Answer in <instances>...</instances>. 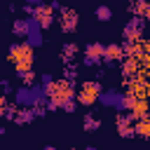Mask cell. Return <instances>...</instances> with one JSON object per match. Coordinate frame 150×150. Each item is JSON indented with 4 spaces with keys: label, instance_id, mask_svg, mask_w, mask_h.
I'll return each mask as SVG.
<instances>
[{
    "label": "cell",
    "instance_id": "12",
    "mask_svg": "<svg viewBox=\"0 0 150 150\" xmlns=\"http://www.w3.org/2000/svg\"><path fill=\"white\" fill-rule=\"evenodd\" d=\"M129 12H131V14H136L134 19H141V21H145V19L150 16V5L141 0V2H134V5H129Z\"/></svg>",
    "mask_w": 150,
    "mask_h": 150
},
{
    "label": "cell",
    "instance_id": "4",
    "mask_svg": "<svg viewBox=\"0 0 150 150\" xmlns=\"http://www.w3.org/2000/svg\"><path fill=\"white\" fill-rule=\"evenodd\" d=\"M30 21L38 26V28H49L52 21H54V12L49 5H33V16Z\"/></svg>",
    "mask_w": 150,
    "mask_h": 150
},
{
    "label": "cell",
    "instance_id": "11",
    "mask_svg": "<svg viewBox=\"0 0 150 150\" xmlns=\"http://www.w3.org/2000/svg\"><path fill=\"white\" fill-rule=\"evenodd\" d=\"M103 59L105 61H122L124 59V52H122V45H108V47H103Z\"/></svg>",
    "mask_w": 150,
    "mask_h": 150
},
{
    "label": "cell",
    "instance_id": "6",
    "mask_svg": "<svg viewBox=\"0 0 150 150\" xmlns=\"http://www.w3.org/2000/svg\"><path fill=\"white\" fill-rule=\"evenodd\" d=\"M143 28H145V21L141 19H131L127 26H124V40L127 42H136L143 38Z\"/></svg>",
    "mask_w": 150,
    "mask_h": 150
},
{
    "label": "cell",
    "instance_id": "19",
    "mask_svg": "<svg viewBox=\"0 0 150 150\" xmlns=\"http://www.w3.org/2000/svg\"><path fill=\"white\" fill-rule=\"evenodd\" d=\"M98 101H103L105 105L117 103V94H115V91H105V94H101V96H98Z\"/></svg>",
    "mask_w": 150,
    "mask_h": 150
},
{
    "label": "cell",
    "instance_id": "10",
    "mask_svg": "<svg viewBox=\"0 0 150 150\" xmlns=\"http://www.w3.org/2000/svg\"><path fill=\"white\" fill-rule=\"evenodd\" d=\"M127 115L131 117V122L145 120V117H148V101H136V103L129 108V112H127Z\"/></svg>",
    "mask_w": 150,
    "mask_h": 150
},
{
    "label": "cell",
    "instance_id": "5",
    "mask_svg": "<svg viewBox=\"0 0 150 150\" xmlns=\"http://www.w3.org/2000/svg\"><path fill=\"white\" fill-rule=\"evenodd\" d=\"M61 12V19H59V26H61V30L63 33H73L75 28H77V12L75 9H66V7H61L59 9Z\"/></svg>",
    "mask_w": 150,
    "mask_h": 150
},
{
    "label": "cell",
    "instance_id": "20",
    "mask_svg": "<svg viewBox=\"0 0 150 150\" xmlns=\"http://www.w3.org/2000/svg\"><path fill=\"white\" fill-rule=\"evenodd\" d=\"M73 77H77V66H68V68H66V80L70 82Z\"/></svg>",
    "mask_w": 150,
    "mask_h": 150
},
{
    "label": "cell",
    "instance_id": "22",
    "mask_svg": "<svg viewBox=\"0 0 150 150\" xmlns=\"http://www.w3.org/2000/svg\"><path fill=\"white\" fill-rule=\"evenodd\" d=\"M21 80H23L26 84H33V82H35V75H33V73H23V75H21Z\"/></svg>",
    "mask_w": 150,
    "mask_h": 150
},
{
    "label": "cell",
    "instance_id": "8",
    "mask_svg": "<svg viewBox=\"0 0 150 150\" xmlns=\"http://www.w3.org/2000/svg\"><path fill=\"white\" fill-rule=\"evenodd\" d=\"M117 134H120L122 138H129V136H134V122H131V117H129L127 112L117 115Z\"/></svg>",
    "mask_w": 150,
    "mask_h": 150
},
{
    "label": "cell",
    "instance_id": "15",
    "mask_svg": "<svg viewBox=\"0 0 150 150\" xmlns=\"http://www.w3.org/2000/svg\"><path fill=\"white\" fill-rule=\"evenodd\" d=\"M134 134H138V136H143V138L150 136V122H148V117H145V120H138V122L134 124Z\"/></svg>",
    "mask_w": 150,
    "mask_h": 150
},
{
    "label": "cell",
    "instance_id": "21",
    "mask_svg": "<svg viewBox=\"0 0 150 150\" xmlns=\"http://www.w3.org/2000/svg\"><path fill=\"white\" fill-rule=\"evenodd\" d=\"M7 105H9V103H7V98H5V96H0V117H5V112H7Z\"/></svg>",
    "mask_w": 150,
    "mask_h": 150
},
{
    "label": "cell",
    "instance_id": "23",
    "mask_svg": "<svg viewBox=\"0 0 150 150\" xmlns=\"http://www.w3.org/2000/svg\"><path fill=\"white\" fill-rule=\"evenodd\" d=\"M45 150H54V148H52V145H45Z\"/></svg>",
    "mask_w": 150,
    "mask_h": 150
},
{
    "label": "cell",
    "instance_id": "14",
    "mask_svg": "<svg viewBox=\"0 0 150 150\" xmlns=\"http://www.w3.org/2000/svg\"><path fill=\"white\" fill-rule=\"evenodd\" d=\"M33 117H35V112H33L30 108H21L19 115H14V122H16V124H28Z\"/></svg>",
    "mask_w": 150,
    "mask_h": 150
},
{
    "label": "cell",
    "instance_id": "9",
    "mask_svg": "<svg viewBox=\"0 0 150 150\" xmlns=\"http://www.w3.org/2000/svg\"><path fill=\"white\" fill-rule=\"evenodd\" d=\"M84 63H98L101 59H103V45H98V42H91V45H87V49H84Z\"/></svg>",
    "mask_w": 150,
    "mask_h": 150
},
{
    "label": "cell",
    "instance_id": "7",
    "mask_svg": "<svg viewBox=\"0 0 150 150\" xmlns=\"http://www.w3.org/2000/svg\"><path fill=\"white\" fill-rule=\"evenodd\" d=\"M148 82L145 80H129L127 82V94H131L136 101H145V96H148Z\"/></svg>",
    "mask_w": 150,
    "mask_h": 150
},
{
    "label": "cell",
    "instance_id": "1",
    "mask_svg": "<svg viewBox=\"0 0 150 150\" xmlns=\"http://www.w3.org/2000/svg\"><path fill=\"white\" fill-rule=\"evenodd\" d=\"M45 94L49 98V103H47L49 110H56L75 96V89H73V82H68V80H54L45 87Z\"/></svg>",
    "mask_w": 150,
    "mask_h": 150
},
{
    "label": "cell",
    "instance_id": "18",
    "mask_svg": "<svg viewBox=\"0 0 150 150\" xmlns=\"http://www.w3.org/2000/svg\"><path fill=\"white\" fill-rule=\"evenodd\" d=\"M98 127H101V122H98L96 117H91V115L84 117V129H87V131H94V129H98Z\"/></svg>",
    "mask_w": 150,
    "mask_h": 150
},
{
    "label": "cell",
    "instance_id": "17",
    "mask_svg": "<svg viewBox=\"0 0 150 150\" xmlns=\"http://www.w3.org/2000/svg\"><path fill=\"white\" fill-rule=\"evenodd\" d=\"M96 19H98V21H110V19H112V9L105 7V5H101V7L96 9Z\"/></svg>",
    "mask_w": 150,
    "mask_h": 150
},
{
    "label": "cell",
    "instance_id": "24",
    "mask_svg": "<svg viewBox=\"0 0 150 150\" xmlns=\"http://www.w3.org/2000/svg\"><path fill=\"white\" fill-rule=\"evenodd\" d=\"M87 150H94V148H87Z\"/></svg>",
    "mask_w": 150,
    "mask_h": 150
},
{
    "label": "cell",
    "instance_id": "13",
    "mask_svg": "<svg viewBox=\"0 0 150 150\" xmlns=\"http://www.w3.org/2000/svg\"><path fill=\"white\" fill-rule=\"evenodd\" d=\"M12 30H14L19 38H23V35H28V30H30V21H28V19H16L14 26H12Z\"/></svg>",
    "mask_w": 150,
    "mask_h": 150
},
{
    "label": "cell",
    "instance_id": "2",
    "mask_svg": "<svg viewBox=\"0 0 150 150\" xmlns=\"http://www.w3.org/2000/svg\"><path fill=\"white\" fill-rule=\"evenodd\" d=\"M12 63H14V70L16 75H23V73H30L33 68V47L28 42H14L9 47V56H7Z\"/></svg>",
    "mask_w": 150,
    "mask_h": 150
},
{
    "label": "cell",
    "instance_id": "3",
    "mask_svg": "<svg viewBox=\"0 0 150 150\" xmlns=\"http://www.w3.org/2000/svg\"><path fill=\"white\" fill-rule=\"evenodd\" d=\"M103 94V89H101V84L98 82H84L82 87H80V91H77V103L80 105H94V101H98V96Z\"/></svg>",
    "mask_w": 150,
    "mask_h": 150
},
{
    "label": "cell",
    "instance_id": "16",
    "mask_svg": "<svg viewBox=\"0 0 150 150\" xmlns=\"http://www.w3.org/2000/svg\"><path fill=\"white\" fill-rule=\"evenodd\" d=\"M75 54H77V45H75V42H66V45H63V49H61L63 61H73V59H75Z\"/></svg>",
    "mask_w": 150,
    "mask_h": 150
}]
</instances>
